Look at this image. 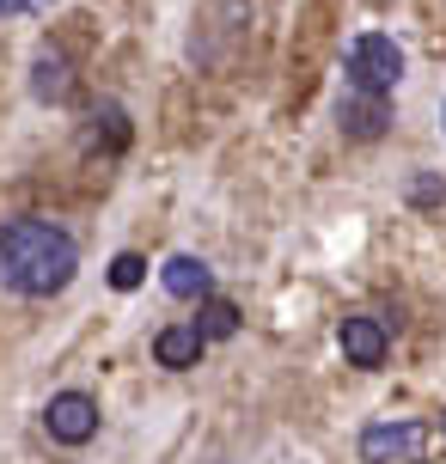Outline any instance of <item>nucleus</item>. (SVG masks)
Wrapping results in <instances>:
<instances>
[{
	"mask_svg": "<svg viewBox=\"0 0 446 464\" xmlns=\"http://www.w3.org/2000/svg\"><path fill=\"white\" fill-rule=\"evenodd\" d=\"M141 281H147V263H141L135 251H122L117 263H111V287H117V294H135Z\"/></svg>",
	"mask_w": 446,
	"mask_h": 464,
	"instance_id": "obj_12",
	"label": "nucleus"
},
{
	"mask_svg": "<svg viewBox=\"0 0 446 464\" xmlns=\"http://www.w3.org/2000/svg\"><path fill=\"white\" fill-rule=\"evenodd\" d=\"M80 269V251L62 227L49 220H6L0 227V281L24 294V300H49L62 294Z\"/></svg>",
	"mask_w": 446,
	"mask_h": 464,
	"instance_id": "obj_1",
	"label": "nucleus"
},
{
	"mask_svg": "<svg viewBox=\"0 0 446 464\" xmlns=\"http://www.w3.org/2000/svg\"><path fill=\"white\" fill-rule=\"evenodd\" d=\"M202 348H208V336H202L196 324H165L160 336H153V361L171 367V372H184V367L202 361Z\"/></svg>",
	"mask_w": 446,
	"mask_h": 464,
	"instance_id": "obj_9",
	"label": "nucleus"
},
{
	"mask_svg": "<svg viewBox=\"0 0 446 464\" xmlns=\"http://www.w3.org/2000/svg\"><path fill=\"white\" fill-rule=\"evenodd\" d=\"M428 428L422 421H373L361 428V464H422Z\"/></svg>",
	"mask_w": 446,
	"mask_h": 464,
	"instance_id": "obj_3",
	"label": "nucleus"
},
{
	"mask_svg": "<svg viewBox=\"0 0 446 464\" xmlns=\"http://www.w3.org/2000/svg\"><path fill=\"white\" fill-rule=\"evenodd\" d=\"M336 343H343V361L349 367H379L392 354V330L379 324V318H367V312H354V318L336 324Z\"/></svg>",
	"mask_w": 446,
	"mask_h": 464,
	"instance_id": "obj_5",
	"label": "nucleus"
},
{
	"mask_svg": "<svg viewBox=\"0 0 446 464\" xmlns=\"http://www.w3.org/2000/svg\"><path fill=\"white\" fill-rule=\"evenodd\" d=\"M410 202L434 208V202H446V184H434V178H416V184H410Z\"/></svg>",
	"mask_w": 446,
	"mask_h": 464,
	"instance_id": "obj_13",
	"label": "nucleus"
},
{
	"mask_svg": "<svg viewBox=\"0 0 446 464\" xmlns=\"http://www.w3.org/2000/svg\"><path fill=\"white\" fill-rule=\"evenodd\" d=\"M160 281H165L171 300H196V305L214 300V269L202 263V256H171V263L160 269Z\"/></svg>",
	"mask_w": 446,
	"mask_h": 464,
	"instance_id": "obj_8",
	"label": "nucleus"
},
{
	"mask_svg": "<svg viewBox=\"0 0 446 464\" xmlns=\"http://www.w3.org/2000/svg\"><path fill=\"white\" fill-rule=\"evenodd\" d=\"M55 0H19V13H49Z\"/></svg>",
	"mask_w": 446,
	"mask_h": 464,
	"instance_id": "obj_14",
	"label": "nucleus"
},
{
	"mask_svg": "<svg viewBox=\"0 0 446 464\" xmlns=\"http://www.w3.org/2000/svg\"><path fill=\"white\" fill-rule=\"evenodd\" d=\"M336 122H343V135L354 140H379L385 129H392V92H354L336 104Z\"/></svg>",
	"mask_w": 446,
	"mask_h": 464,
	"instance_id": "obj_6",
	"label": "nucleus"
},
{
	"mask_svg": "<svg viewBox=\"0 0 446 464\" xmlns=\"http://www.w3.org/2000/svg\"><path fill=\"white\" fill-rule=\"evenodd\" d=\"M44 428L55 446H86L98 434V403L86 392H55L44 410Z\"/></svg>",
	"mask_w": 446,
	"mask_h": 464,
	"instance_id": "obj_4",
	"label": "nucleus"
},
{
	"mask_svg": "<svg viewBox=\"0 0 446 464\" xmlns=\"http://www.w3.org/2000/svg\"><path fill=\"white\" fill-rule=\"evenodd\" d=\"M73 92H80L73 62L62 49H44V55L31 62V98H37V104H73Z\"/></svg>",
	"mask_w": 446,
	"mask_h": 464,
	"instance_id": "obj_7",
	"label": "nucleus"
},
{
	"mask_svg": "<svg viewBox=\"0 0 446 464\" xmlns=\"http://www.w3.org/2000/svg\"><path fill=\"white\" fill-rule=\"evenodd\" d=\"M441 434H446V416H441Z\"/></svg>",
	"mask_w": 446,
	"mask_h": 464,
	"instance_id": "obj_15",
	"label": "nucleus"
},
{
	"mask_svg": "<svg viewBox=\"0 0 446 464\" xmlns=\"http://www.w3.org/2000/svg\"><path fill=\"white\" fill-rule=\"evenodd\" d=\"M98 140H104L111 153H117V147H129V116H122L117 104H104V111H92V129H86V147H98Z\"/></svg>",
	"mask_w": 446,
	"mask_h": 464,
	"instance_id": "obj_10",
	"label": "nucleus"
},
{
	"mask_svg": "<svg viewBox=\"0 0 446 464\" xmlns=\"http://www.w3.org/2000/svg\"><path fill=\"white\" fill-rule=\"evenodd\" d=\"M196 330H202L208 343L233 336V330H238V305H233V300H202V312H196Z\"/></svg>",
	"mask_w": 446,
	"mask_h": 464,
	"instance_id": "obj_11",
	"label": "nucleus"
},
{
	"mask_svg": "<svg viewBox=\"0 0 446 464\" xmlns=\"http://www.w3.org/2000/svg\"><path fill=\"white\" fill-rule=\"evenodd\" d=\"M343 68H349V86L354 92H392L403 73V49L385 37V31H361L343 55Z\"/></svg>",
	"mask_w": 446,
	"mask_h": 464,
	"instance_id": "obj_2",
	"label": "nucleus"
}]
</instances>
